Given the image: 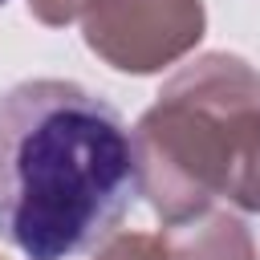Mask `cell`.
I'll use <instances>...</instances> for the list:
<instances>
[{"label":"cell","instance_id":"cell-5","mask_svg":"<svg viewBox=\"0 0 260 260\" xmlns=\"http://www.w3.org/2000/svg\"><path fill=\"white\" fill-rule=\"evenodd\" d=\"M93 260H158V236L146 232H118L110 236Z\"/></svg>","mask_w":260,"mask_h":260},{"label":"cell","instance_id":"cell-8","mask_svg":"<svg viewBox=\"0 0 260 260\" xmlns=\"http://www.w3.org/2000/svg\"><path fill=\"white\" fill-rule=\"evenodd\" d=\"M0 4H4V0H0Z\"/></svg>","mask_w":260,"mask_h":260},{"label":"cell","instance_id":"cell-1","mask_svg":"<svg viewBox=\"0 0 260 260\" xmlns=\"http://www.w3.org/2000/svg\"><path fill=\"white\" fill-rule=\"evenodd\" d=\"M138 195L122 114L77 81L0 93V240L24 260H69L114 236Z\"/></svg>","mask_w":260,"mask_h":260},{"label":"cell","instance_id":"cell-6","mask_svg":"<svg viewBox=\"0 0 260 260\" xmlns=\"http://www.w3.org/2000/svg\"><path fill=\"white\" fill-rule=\"evenodd\" d=\"M85 4H89V0H28V12H32L41 24L61 28V24H69L73 16H81Z\"/></svg>","mask_w":260,"mask_h":260},{"label":"cell","instance_id":"cell-2","mask_svg":"<svg viewBox=\"0 0 260 260\" xmlns=\"http://www.w3.org/2000/svg\"><path fill=\"white\" fill-rule=\"evenodd\" d=\"M138 191L162 223L232 203L260 211V73L236 53L183 65L130 130Z\"/></svg>","mask_w":260,"mask_h":260},{"label":"cell","instance_id":"cell-7","mask_svg":"<svg viewBox=\"0 0 260 260\" xmlns=\"http://www.w3.org/2000/svg\"><path fill=\"white\" fill-rule=\"evenodd\" d=\"M0 260H4V256H0Z\"/></svg>","mask_w":260,"mask_h":260},{"label":"cell","instance_id":"cell-4","mask_svg":"<svg viewBox=\"0 0 260 260\" xmlns=\"http://www.w3.org/2000/svg\"><path fill=\"white\" fill-rule=\"evenodd\" d=\"M158 260H256L248 228L228 211H207L158 232Z\"/></svg>","mask_w":260,"mask_h":260},{"label":"cell","instance_id":"cell-3","mask_svg":"<svg viewBox=\"0 0 260 260\" xmlns=\"http://www.w3.org/2000/svg\"><path fill=\"white\" fill-rule=\"evenodd\" d=\"M207 28L203 0H89L85 45L122 73H158L187 57Z\"/></svg>","mask_w":260,"mask_h":260}]
</instances>
